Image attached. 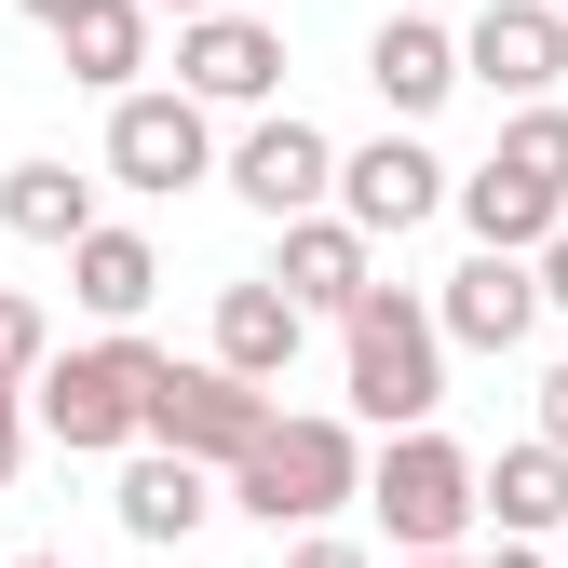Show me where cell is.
Instances as JSON below:
<instances>
[{"label": "cell", "instance_id": "3", "mask_svg": "<svg viewBox=\"0 0 568 568\" xmlns=\"http://www.w3.org/2000/svg\"><path fill=\"white\" fill-rule=\"evenodd\" d=\"M231 501L257 528H325L338 501H366V447H352V419H271V434L231 460Z\"/></svg>", "mask_w": 568, "mask_h": 568}, {"label": "cell", "instance_id": "23", "mask_svg": "<svg viewBox=\"0 0 568 568\" xmlns=\"http://www.w3.org/2000/svg\"><path fill=\"white\" fill-rule=\"evenodd\" d=\"M28 406H41L28 379H0V487H14V474H28Z\"/></svg>", "mask_w": 568, "mask_h": 568}, {"label": "cell", "instance_id": "27", "mask_svg": "<svg viewBox=\"0 0 568 568\" xmlns=\"http://www.w3.org/2000/svg\"><path fill=\"white\" fill-rule=\"evenodd\" d=\"M541 298L568 312V217H555V244H541Z\"/></svg>", "mask_w": 568, "mask_h": 568}, {"label": "cell", "instance_id": "28", "mask_svg": "<svg viewBox=\"0 0 568 568\" xmlns=\"http://www.w3.org/2000/svg\"><path fill=\"white\" fill-rule=\"evenodd\" d=\"M14 14H41V28H68V14H82V0H14Z\"/></svg>", "mask_w": 568, "mask_h": 568}, {"label": "cell", "instance_id": "25", "mask_svg": "<svg viewBox=\"0 0 568 568\" xmlns=\"http://www.w3.org/2000/svg\"><path fill=\"white\" fill-rule=\"evenodd\" d=\"M541 434L568 447V352H555V366H541Z\"/></svg>", "mask_w": 568, "mask_h": 568}, {"label": "cell", "instance_id": "8", "mask_svg": "<svg viewBox=\"0 0 568 568\" xmlns=\"http://www.w3.org/2000/svg\"><path fill=\"white\" fill-rule=\"evenodd\" d=\"M447 203H460V176L419 150V135H366V150H338V217H352V231L406 244L419 217H447Z\"/></svg>", "mask_w": 568, "mask_h": 568}, {"label": "cell", "instance_id": "30", "mask_svg": "<svg viewBox=\"0 0 568 568\" xmlns=\"http://www.w3.org/2000/svg\"><path fill=\"white\" fill-rule=\"evenodd\" d=\"M393 14H447V0H393Z\"/></svg>", "mask_w": 568, "mask_h": 568}, {"label": "cell", "instance_id": "33", "mask_svg": "<svg viewBox=\"0 0 568 568\" xmlns=\"http://www.w3.org/2000/svg\"><path fill=\"white\" fill-rule=\"evenodd\" d=\"M0 568H14V555H0Z\"/></svg>", "mask_w": 568, "mask_h": 568}, {"label": "cell", "instance_id": "5", "mask_svg": "<svg viewBox=\"0 0 568 568\" xmlns=\"http://www.w3.org/2000/svg\"><path fill=\"white\" fill-rule=\"evenodd\" d=\"M271 379H244V366H217V352H203V366H176V352H163V366H150V447H190V460H244L257 434H271Z\"/></svg>", "mask_w": 568, "mask_h": 568}, {"label": "cell", "instance_id": "15", "mask_svg": "<svg viewBox=\"0 0 568 568\" xmlns=\"http://www.w3.org/2000/svg\"><path fill=\"white\" fill-rule=\"evenodd\" d=\"M379 231H352V217H325V203H312V217H284V284H298V312H352V298H366V284H379V257H366Z\"/></svg>", "mask_w": 568, "mask_h": 568}, {"label": "cell", "instance_id": "6", "mask_svg": "<svg viewBox=\"0 0 568 568\" xmlns=\"http://www.w3.org/2000/svg\"><path fill=\"white\" fill-rule=\"evenodd\" d=\"M109 176L150 190V203H176L190 176H217V122H203V95L190 82L176 95H109Z\"/></svg>", "mask_w": 568, "mask_h": 568}, {"label": "cell", "instance_id": "18", "mask_svg": "<svg viewBox=\"0 0 568 568\" xmlns=\"http://www.w3.org/2000/svg\"><path fill=\"white\" fill-rule=\"evenodd\" d=\"M487 528H528V541L568 528V447H555V434H528V447L487 460Z\"/></svg>", "mask_w": 568, "mask_h": 568}, {"label": "cell", "instance_id": "10", "mask_svg": "<svg viewBox=\"0 0 568 568\" xmlns=\"http://www.w3.org/2000/svg\"><path fill=\"white\" fill-rule=\"evenodd\" d=\"M176 82H190L203 109H271V82H284V28H257L244 0H231V14H176Z\"/></svg>", "mask_w": 568, "mask_h": 568}, {"label": "cell", "instance_id": "9", "mask_svg": "<svg viewBox=\"0 0 568 568\" xmlns=\"http://www.w3.org/2000/svg\"><path fill=\"white\" fill-rule=\"evenodd\" d=\"M460 68L487 95H555L568 82V0H474V28H460Z\"/></svg>", "mask_w": 568, "mask_h": 568}, {"label": "cell", "instance_id": "19", "mask_svg": "<svg viewBox=\"0 0 568 568\" xmlns=\"http://www.w3.org/2000/svg\"><path fill=\"white\" fill-rule=\"evenodd\" d=\"M54 41H68V82L135 95V68H150V0H82V14H68Z\"/></svg>", "mask_w": 568, "mask_h": 568}, {"label": "cell", "instance_id": "24", "mask_svg": "<svg viewBox=\"0 0 568 568\" xmlns=\"http://www.w3.org/2000/svg\"><path fill=\"white\" fill-rule=\"evenodd\" d=\"M284 568H379V555H366V541H338V528H312V541L284 555Z\"/></svg>", "mask_w": 568, "mask_h": 568}, {"label": "cell", "instance_id": "16", "mask_svg": "<svg viewBox=\"0 0 568 568\" xmlns=\"http://www.w3.org/2000/svg\"><path fill=\"white\" fill-rule=\"evenodd\" d=\"M68 298H82L95 325H135V312L163 298V244H150V231H109V217H95L82 244H68Z\"/></svg>", "mask_w": 568, "mask_h": 568}, {"label": "cell", "instance_id": "22", "mask_svg": "<svg viewBox=\"0 0 568 568\" xmlns=\"http://www.w3.org/2000/svg\"><path fill=\"white\" fill-rule=\"evenodd\" d=\"M54 366V325H41V298H14L0 284V379H41Z\"/></svg>", "mask_w": 568, "mask_h": 568}, {"label": "cell", "instance_id": "21", "mask_svg": "<svg viewBox=\"0 0 568 568\" xmlns=\"http://www.w3.org/2000/svg\"><path fill=\"white\" fill-rule=\"evenodd\" d=\"M501 163H515V176H541V190L568 203V109H555V95H528V109L501 122Z\"/></svg>", "mask_w": 568, "mask_h": 568}, {"label": "cell", "instance_id": "11", "mask_svg": "<svg viewBox=\"0 0 568 568\" xmlns=\"http://www.w3.org/2000/svg\"><path fill=\"white\" fill-rule=\"evenodd\" d=\"M434 312H447V338L460 352H515L555 298H541V257H515V244H474L447 284H434Z\"/></svg>", "mask_w": 568, "mask_h": 568}, {"label": "cell", "instance_id": "29", "mask_svg": "<svg viewBox=\"0 0 568 568\" xmlns=\"http://www.w3.org/2000/svg\"><path fill=\"white\" fill-rule=\"evenodd\" d=\"M150 14H231V0H150Z\"/></svg>", "mask_w": 568, "mask_h": 568}, {"label": "cell", "instance_id": "13", "mask_svg": "<svg viewBox=\"0 0 568 568\" xmlns=\"http://www.w3.org/2000/svg\"><path fill=\"white\" fill-rule=\"evenodd\" d=\"M366 82H379V109H393V122H434V109L474 82V68H460V28H447V14H379Z\"/></svg>", "mask_w": 568, "mask_h": 568}, {"label": "cell", "instance_id": "12", "mask_svg": "<svg viewBox=\"0 0 568 568\" xmlns=\"http://www.w3.org/2000/svg\"><path fill=\"white\" fill-rule=\"evenodd\" d=\"M109 515H122V541H190L203 515H217V460H190V447H122V487H109Z\"/></svg>", "mask_w": 568, "mask_h": 568}, {"label": "cell", "instance_id": "20", "mask_svg": "<svg viewBox=\"0 0 568 568\" xmlns=\"http://www.w3.org/2000/svg\"><path fill=\"white\" fill-rule=\"evenodd\" d=\"M0 231L68 257V244L95 231V176H68V163H14V176H0Z\"/></svg>", "mask_w": 568, "mask_h": 568}, {"label": "cell", "instance_id": "32", "mask_svg": "<svg viewBox=\"0 0 568 568\" xmlns=\"http://www.w3.org/2000/svg\"><path fill=\"white\" fill-rule=\"evenodd\" d=\"M14 568H68V555H14Z\"/></svg>", "mask_w": 568, "mask_h": 568}, {"label": "cell", "instance_id": "4", "mask_svg": "<svg viewBox=\"0 0 568 568\" xmlns=\"http://www.w3.org/2000/svg\"><path fill=\"white\" fill-rule=\"evenodd\" d=\"M366 501H379L393 555H447V541L487 515V460H460L434 419H419V434H393V447L366 460Z\"/></svg>", "mask_w": 568, "mask_h": 568}, {"label": "cell", "instance_id": "1", "mask_svg": "<svg viewBox=\"0 0 568 568\" xmlns=\"http://www.w3.org/2000/svg\"><path fill=\"white\" fill-rule=\"evenodd\" d=\"M338 352H352V406L379 419V434H419V419L447 406V312L419 298V284H366V298L338 312Z\"/></svg>", "mask_w": 568, "mask_h": 568}, {"label": "cell", "instance_id": "2", "mask_svg": "<svg viewBox=\"0 0 568 568\" xmlns=\"http://www.w3.org/2000/svg\"><path fill=\"white\" fill-rule=\"evenodd\" d=\"M150 366H163V352L135 338V325H109L95 352H54V366L28 379V393H41V434H54L68 460H122V447H150Z\"/></svg>", "mask_w": 568, "mask_h": 568}, {"label": "cell", "instance_id": "26", "mask_svg": "<svg viewBox=\"0 0 568 568\" xmlns=\"http://www.w3.org/2000/svg\"><path fill=\"white\" fill-rule=\"evenodd\" d=\"M474 568H541V541H528V528H501V541H487Z\"/></svg>", "mask_w": 568, "mask_h": 568}, {"label": "cell", "instance_id": "7", "mask_svg": "<svg viewBox=\"0 0 568 568\" xmlns=\"http://www.w3.org/2000/svg\"><path fill=\"white\" fill-rule=\"evenodd\" d=\"M217 176H231L257 217L284 231V217H312V203H338V135H325V122H298V109H257V122H244V150H231Z\"/></svg>", "mask_w": 568, "mask_h": 568}, {"label": "cell", "instance_id": "14", "mask_svg": "<svg viewBox=\"0 0 568 568\" xmlns=\"http://www.w3.org/2000/svg\"><path fill=\"white\" fill-rule=\"evenodd\" d=\"M298 338H312V312H298V284H284V271H257V284H217V366H244V379H284V366H298Z\"/></svg>", "mask_w": 568, "mask_h": 568}, {"label": "cell", "instance_id": "31", "mask_svg": "<svg viewBox=\"0 0 568 568\" xmlns=\"http://www.w3.org/2000/svg\"><path fill=\"white\" fill-rule=\"evenodd\" d=\"M406 568H460V555H406Z\"/></svg>", "mask_w": 568, "mask_h": 568}, {"label": "cell", "instance_id": "17", "mask_svg": "<svg viewBox=\"0 0 568 568\" xmlns=\"http://www.w3.org/2000/svg\"><path fill=\"white\" fill-rule=\"evenodd\" d=\"M555 217H568V203H555L541 176H515L501 150L460 176V231H474V244H515V257H541V244H555Z\"/></svg>", "mask_w": 568, "mask_h": 568}]
</instances>
